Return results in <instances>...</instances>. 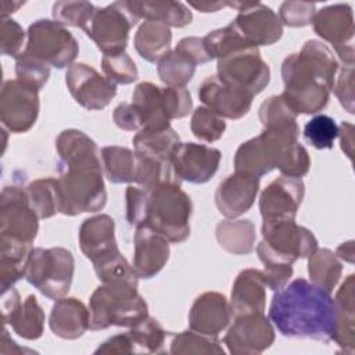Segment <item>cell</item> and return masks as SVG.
Segmentation results:
<instances>
[{"label":"cell","instance_id":"6da1fadb","mask_svg":"<svg viewBox=\"0 0 355 355\" xmlns=\"http://www.w3.org/2000/svg\"><path fill=\"white\" fill-rule=\"evenodd\" d=\"M269 320L284 337L327 343L336 331L334 300L329 291L298 277L275 291Z\"/></svg>","mask_w":355,"mask_h":355},{"label":"cell","instance_id":"7a4b0ae2","mask_svg":"<svg viewBox=\"0 0 355 355\" xmlns=\"http://www.w3.org/2000/svg\"><path fill=\"white\" fill-rule=\"evenodd\" d=\"M337 72L333 51L319 40H308L300 53L287 55L282 62V96L297 115L316 114L327 105Z\"/></svg>","mask_w":355,"mask_h":355},{"label":"cell","instance_id":"3957f363","mask_svg":"<svg viewBox=\"0 0 355 355\" xmlns=\"http://www.w3.org/2000/svg\"><path fill=\"white\" fill-rule=\"evenodd\" d=\"M193 204L180 183L168 182L146 189L143 222L169 243H182L190 236Z\"/></svg>","mask_w":355,"mask_h":355},{"label":"cell","instance_id":"277c9868","mask_svg":"<svg viewBox=\"0 0 355 355\" xmlns=\"http://www.w3.org/2000/svg\"><path fill=\"white\" fill-rule=\"evenodd\" d=\"M89 329L94 331L110 326L132 327L148 316V308L137 287L103 283L89 300Z\"/></svg>","mask_w":355,"mask_h":355},{"label":"cell","instance_id":"5b68a950","mask_svg":"<svg viewBox=\"0 0 355 355\" xmlns=\"http://www.w3.org/2000/svg\"><path fill=\"white\" fill-rule=\"evenodd\" d=\"M61 214L79 215L101 211L107 202L103 166H58Z\"/></svg>","mask_w":355,"mask_h":355},{"label":"cell","instance_id":"8992f818","mask_svg":"<svg viewBox=\"0 0 355 355\" xmlns=\"http://www.w3.org/2000/svg\"><path fill=\"white\" fill-rule=\"evenodd\" d=\"M261 233L262 241L257 245V254L263 265H293L301 258H308L318 248L313 233L295 220L263 222Z\"/></svg>","mask_w":355,"mask_h":355},{"label":"cell","instance_id":"52a82bcc","mask_svg":"<svg viewBox=\"0 0 355 355\" xmlns=\"http://www.w3.org/2000/svg\"><path fill=\"white\" fill-rule=\"evenodd\" d=\"M75 272L73 255L64 247L33 248L25 270V279L50 300L65 297Z\"/></svg>","mask_w":355,"mask_h":355},{"label":"cell","instance_id":"ba28073f","mask_svg":"<svg viewBox=\"0 0 355 355\" xmlns=\"http://www.w3.org/2000/svg\"><path fill=\"white\" fill-rule=\"evenodd\" d=\"M79 53L75 36L54 19H37L29 25L22 54L32 57L50 68L71 67Z\"/></svg>","mask_w":355,"mask_h":355},{"label":"cell","instance_id":"9c48e42d","mask_svg":"<svg viewBox=\"0 0 355 355\" xmlns=\"http://www.w3.org/2000/svg\"><path fill=\"white\" fill-rule=\"evenodd\" d=\"M300 128L269 130L263 129L257 137L244 141L234 154V172L263 176L277 168L284 148L298 141Z\"/></svg>","mask_w":355,"mask_h":355},{"label":"cell","instance_id":"30bf717a","mask_svg":"<svg viewBox=\"0 0 355 355\" xmlns=\"http://www.w3.org/2000/svg\"><path fill=\"white\" fill-rule=\"evenodd\" d=\"M130 1H115L105 7H96L85 33L104 54L123 53L130 29L139 22Z\"/></svg>","mask_w":355,"mask_h":355},{"label":"cell","instance_id":"8fae6325","mask_svg":"<svg viewBox=\"0 0 355 355\" xmlns=\"http://www.w3.org/2000/svg\"><path fill=\"white\" fill-rule=\"evenodd\" d=\"M218 78L226 85L255 96L270 80L269 65L262 60L258 47L239 49L218 60Z\"/></svg>","mask_w":355,"mask_h":355},{"label":"cell","instance_id":"7c38bea8","mask_svg":"<svg viewBox=\"0 0 355 355\" xmlns=\"http://www.w3.org/2000/svg\"><path fill=\"white\" fill-rule=\"evenodd\" d=\"M227 7L239 11L230 25L251 47L270 46L283 35V24L277 14L262 3L227 1Z\"/></svg>","mask_w":355,"mask_h":355},{"label":"cell","instance_id":"4fadbf2b","mask_svg":"<svg viewBox=\"0 0 355 355\" xmlns=\"http://www.w3.org/2000/svg\"><path fill=\"white\" fill-rule=\"evenodd\" d=\"M39 216L31 207L26 190L4 187L0 197V237L33 244L39 230Z\"/></svg>","mask_w":355,"mask_h":355},{"label":"cell","instance_id":"5bb4252c","mask_svg":"<svg viewBox=\"0 0 355 355\" xmlns=\"http://www.w3.org/2000/svg\"><path fill=\"white\" fill-rule=\"evenodd\" d=\"M40 110L39 90L18 80H6L0 96V119L11 133H25L36 122Z\"/></svg>","mask_w":355,"mask_h":355},{"label":"cell","instance_id":"9a60e30c","mask_svg":"<svg viewBox=\"0 0 355 355\" xmlns=\"http://www.w3.org/2000/svg\"><path fill=\"white\" fill-rule=\"evenodd\" d=\"M65 83L75 101L89 111L105 108L116 94V85L85 62L68 67Z\"/></svg>","mask_w":355,"mask_h":355},{"label":"cell","instance_id":"2e32d148","mask_svg":"<svg viewBox=\"0 0 355 355\" xmlns=\"http://www.w3.org/2000/svg\"><path fill=\"white\" fill-rule=\"evenodd\" d=\"M275 341V329L263 313L236 316L223 337V344L233 355H258Z\"/></svg>","mask_w":355,"mask_h":355},{"label":"cell","instance_id":"e0dca14e","mask_svg":"<svg viewBox=\"0 0 355 355\" xmlns=\"http://www.w3.org/2000/svg\"><path fill=\"white\" fill-rule=\"evenodd\" d=\"M305 194L301 179L279 176L272 180L259 196V211L262 220L280 222L295 220L298 208Z\"/></svg>","mask_w":355,"mask_h":355},{"label":"cell","instance_id":"ac0fdd59","mask_svg":"<svg viewBox=\"0 0 355 355\" xmlns=\"http://www.w3.org/2000/svg\"><path fill=\"white\" fill-rule=\"evenodd\" d=\"M220 151L198 143H179L171 155L175 175L184 182L207 183L218 171Z\"/></svg>","mask_w":355,"mask_h":355},{"label":"cell","instance_id":"d6986e66","mask_svg":"<svg viewBox=\"0 0 355 355\" xmlns=\"http://www.w3.org/2000/svg\"><path fill=\"white\" fill-rule=\"evenodd\" d=\"M3 320L25 340H37L44 331V312L36 297L29 294L21 301L19 293L10 287L3 291Z\"/></svg>","mask_w":355,"mask_h":355},{"label":"cell","instance_id":"ffe728a7","mask_svg":"<svg viewBox=\"0 0 355 355\" xmlns=\"http://www.w3.org/2000/svg\"><path fill=\"white\" fill-rule=\"evenodd\" d=\"M201 103L223 119H240L248 114L254 96L239 87L226 85L216 75L208 76L198 86Z\"/></svg>","mask_w":355,"mask_h":355},{"label":"cell","instance_id":"44dd1931","mask_svg":"<svg viewBox=\"0 0 355 355\" xmlns=\"http://www.w3.org/2000/svg\"><path fill=\"white\" fill-rule=\"evenodd\" d=\"M258 191V176L234 172L219 183L215 191L216 208L229 219L239 218L252 207Z\"/></svg>","mask_w":355,"mask_h":355},{"label":"cell","instance_id":"7402d4cb","mask_svg":"<svg viewBox=\"0 0 355 355\" xmlns=\"http://www.w3.org/2000/svg\"><path fill=\"white\" fill-rule=\"evenodd\" d=\"M79 245L93 266L119 255L114 219L105 214L85 219L79 227Z\"/></svg>","mask_w":355,"mask_h":355},{"label":"cell","instance_id":"603a6c76","mask_svg":"<svg viewBox=\"0 0 355 355\" xmlns=\"http://www.w3.org/2000/svg\"><path fill=\"white\" fill-rule=\"evenodd\" d=\"M169 259V241L147 225L136 226L132 268L139 279L158 275Z\"/></svg>","mask_w":355,"mask_h":355},{"label":"cell","instance_id":"cb8c5ba5","mask_svg":"<svg viewBox=\"0 0 355 355\" xmlns=\"http://www.w3.org/2000/svg\"><path fill=\"white\" fill-rule=\"evenodd\" d=\"M232 318L227 298L218 291H207L194 300L189 311V326L193 331L218 337L229 326Z\"/></svg>","mask_w":355,"mask_h":355},{"label":"cell","instance_id":"d4e9b609","mask_svg":"<svg viewBox=\"0 0 355 355\" xmlns=\"http://www.w3.org/2000/svg\"><path fill=\"white\" fill-rule=\"evenodd\" d=\"M313 31L323 40L333 44L336 53L352 46L354 14L348 4H331L316 11L312 19Z\"/></svg>","mask_w":355,"mask_h":355},{"label":"cell","instance_id":"484cf974","mask_svg":"<svg viewBox=\"0 0 355 355\" xmlns=\"http://www.w3.org/2000/svg\"><path fill=\"white\" fill-rule=\"evenodd\" d=\"M229 304L233 318L263 313L266 306V284L262 272L252 268L241 270L233 283Z\"/></svg>","mask_w":355,"mask_h":355},{"label":"cell","instance_id":"4316f807","mask_svg":"<svg viewBox=\"0 0 355 355\" xmlns=\"http://www.w3.org/2000/svg\"><path fill=\"white\" fill-rule=\"evenodd\" d=\"M89 308L75 297H62L51 308L49 324L64 340H76L89 329Z\"/></svg>","mask_w":355,"mask_h":355},{"label":"cell","instance_id":"83f0119b","mask_svg":"<svg viewBox=\"0 0 355 355\" xmlns=\"http://www.w3.org/2000/svg\"><path fill=\"white\" fill-rule=\"evenodd\" d=\"M58 166H103L97 144L82 130L67 129L55 139Z\"/></svg>","mask_w":355,"mask_h":355},{"label":"cell","instance_id":"f1b7e54d","mask_svg":"<svg viewBox=\"0 0 355 355\" xmlns=\"http://www.w3.org/2000/svg\"><path fill=\"white\" fill-rule=\"evenodd\" d=\"M355 276L348 275L340 286L336 298V331L333 340L344 352L355 351Z\"/></svg>","mask_w":355,"mask_h":355},{"label":"cell","instance_id":"f546056e","mask_svg":"<svg viewBox=\"0 0 355 355\" xmlns=\"http://www.w3.org/2000/svg\"><path fill=\"white\" fill-rule=\"evenodd\" d=\"M215 236L219 245L234 255L250 254L255 248V225L248 219H226L218 223Z\"/></svg>","mask_w":355,"mask_h":355},{"label":"cell","instance_id":"4dcf8cb0","mask_svg":"<svg viewBox=\"0 0 355 355\" xmlns=\"http://www.w3.org/2000/svg\"><path fill=\"white\" fill-rule=\"evenodd\" d=\"M130 4L139 18H144L146 21L162 22L169 28H183L189 25L193 19L191 11L180 1L144 0L130 1Z\"/></svg>","mask_w":355,"mask_h":355},{"label":"cell","instance_id":"1f68e13d","mask_svg":"<svg viewBox=\"0 0 355 355\" xmlns=\"http://www.w3.org/2000/svg\"><path fill=\"white\" fill-rule=\"evenodd\" d=\"M171 42V28L157 21H144L137 28L133 39L136 51L148 62H158V60L169 51Z\"/></svg>","mask_w":355,"mask_h":355},{"label":"cell","instance_id":"d6a6232c","mask_svg":"<svg viewBox=\"0 0 355 355\" xmlns=\"http://www.w3.org/2000/svg\"><path fill=\"white\" fill-rule=\"evenodd\" d=\"M132 104L143 119V129H165L169 128L161 103V87L151 82L139 83L132 94Z\"/></svg>","mask_w":355,"mask_h":355},{"label":"cell","instance_id":"836d02e7","mask_svg":"<svg viewBox=\"0 0 355 355\" xmlns=\"http://www.w3.org/2000/svg\"><path fill=\"white\" fill-rule=\"evenodd\" d=\"M135 153L169 159L180 143L179 135L169 126L165 129H140L132 139Z\"/></svg>","mask_w":355,"mask_h":355},{"label":"cell","instance_id":"e575fe53","mask_svg":"<svg viewBox=\"0 0 355 355\" xmlns=\"http://www.w3.org/2000/svg\"><path fill=\"white\" fill-rule=\"evenodd\" d=\"M343 273V263L329 248H316L308 257V275L318 287L331 293Z\"/></svg>","mask_w":355,"mask_h":355},{"label":"cell","instance_id":"d590c367","mask_svg":"<svg viewBox=\"0 0 355 355\" xmlns=\"http://www.w3.org/2000/svg\"><path fill=\"white\" fill-rule=\"evenodd\" d=\"M101 164L107 179L111 183L135 182L136 154L121 146H107L101 151Z\"/></svg>","mask_w":355,"mask_h":355},{"label":"cell","instance_id":"8d00e7d4","mask_svg":"<svg viewBox=\"0 0 355 355\" xmlns=\"http://www.w3.org/2000/svg\"><path fill=\"white\" fill-rule=\"evenodd\" d=\"M31 207L39 219H47L61 211L58 182L54 178H42L31 182L26 187Z\"/></svg>","mask_w":355,"mask_h":355},{"label":"cell","instance_id":"74e56055","mask_svg":"<svg viewBox=\"0 0 355 355\" xmlns=\"http://www.w3.org/2000/svg\"><path fill=\"white\" fill-rule=\"evenodd\" d=\"M135 182L140 187L150 189L161 183H168V182L180 183L182 180L175 175L169 159L158 158L154 155L136 154Z\"/></svg>","mask_w":355,"mask_h":355},{"label":"cell","instance_id":"f35d334b","mask_svg":"<svg viewBox=\"0 0 355 355\" xmlns=\"http://www.w3.org/2000/svg\"><path fill=\"white\" fill-rule=\"evenodd\" d=\"M133 354H158L162 351L166 331L162 329L159 322L151 316H147L137 324L132 326L129 331H126Z\"/></svg>","mask_w":355,"mask_h":355},{"label":"cell","instance_id":"ab89813d","mask_svg":"<svg viewBox=\"0 0 355 355\" xmlns=\"http://www.w3.org/2000/svg\"><path fill=\"white\" fill-rule=\"evenodd\" d=\"M157 72L166 86H186L196 72V65L173 49L158 60Z\"/></svg>","mask_w":355,"mask_h":355},{"label":"cell","instance_id":"60d3db41","mask_svg":"<svg viewBox=\"0 0 355 355\" xmlns=\"http://www.w3.org/2000/svg\"><path fill=\"white\" fill-rule=\"evenodd\" d=\"M259 121L263 129L282 130L298 128L297 114L286 103L282 94L270 96L259 107Z\"/></svg>","mask_w":355,"mask_h":355},{"label":"cell","instance_id":"b9f144b4","mask_svg":"<svg viewBox=\"0 0 355 355\" xmlns=\"http://www.w3.org/2000/svg\"><path fill=\"white\" fill-rule=\"evenodd\" d=\"M171 354H225L216 337L205 336L193 330L175 334L171 341Z\"/></svg>","mask_w":355,"mask_h":355},{"label":"cell","instance_id":"7bdbcfd3","mask_svg":"<svg viewBox=\"0 0 355 355\" xmlns=\"http://www.w3.org/2000/svg\"><path fill=\"white\" fill-rule=\"evenodd\" d=\"M204 46L209 57L222 58L239 49L251 47L245 43V40L239 35V32L229 24L225 28L215 29L202 37Z\"/></svg>","mask_w":355,"mask_h":355},{"label":"cell","instance_id":"ee69618b","mask_svg":"<svg viewBox=\"0 0 355 355\" xmlns=\"http://www.w3.org/2000/svg\"><path fill=\"white\" fill-rule=\"evenodd\" d=\"M190 129L198 140L212 143L223 136L226 122L216 112L202 105L194 110L190 121Z\"/></svg>","mask_w":355,"mask_h":355},{"label":"cell","instance_id":"f6af8a7d","mask_svg":"<svg viewBox=\"0 0 355 355\" xmlns=\"http://www.w3.org/2000/svg\"><path fill=\"white\" fill-rule=\"evenodd\" d=\"M96 7L89 1H55L51 8L54 21L64 26L80 28L83 32L87 28Z\"/></svg>","mask_w":355,"mask_h":355},{"label":"cell","instance_id":"bcb514c9","mask_svg":"<svg viewBox=\"0 0 355 355\" xmlns=\"http://www.w3.org/2000/svg\"><path fill=\"white\" fill-rule=\"evenodd\" d=\"M338 136V125L324 114L313 116L304 126V139L315 148H333L334 140Z\"/></svg>","mask_w":355,"mask_h":355},{"label":"cell","instance_id":"7dc6e473","mask_svg":"<svg viewBox=\"0 0 355 355\" xmlns=\"http://www.w3.org/2000/svg\"><path fill=\"white\" fill-rule=\"evenodd\" d=\"M101 68L105 78L115 85H129L139 76L136 64L126 51L119 54H104Z\"/></svg>","mask_w":355,"mask_h":355},{"label":"cell","instance_id":"c3c4849f","mask_svg":"<svg viewBox=\"0 0 355 355\" xmlns=\"http://www.w3.org/2000/svg\"><path fill=\"white\" fill-rule=\"evenodd\" d=\"M311 166V158L308 151L302 144L298 141H294L288 144L277 164V169L282 172L283 176L301 179L305 176Z\"/></svg>","mask_w":355,"mask_h":355},{"label":"cell","instance_id":"681fc988","mask_svg":"<svg viewBox=\"0 0 355 355\" xmlns=\"http://www.w3.org/2000/svg\"><path fill=\"white\" fill-rule=\"evenodd\" d=\"M161 103L164 112L169 121L189 115L193 108L191 94L186 89V86L161 87Z\"/></svg>","mask_w":355,"mask_h":355},{"label":"cell","instance_id":"f907efd6","mask_svg":"<svg viewBox=\"0 0 355 355\" xmlns=\"http://www.w3.org/2000/svg\"><path fill=\"white\" fill-rule=\"evenodd\" d=\"M50 67L21 53L18 58H15V73L17 79L40 90L49 80Z\"/></svg>","mask_w":355,"mask_h":355},{"label":"cell","instance_id":"816d5d0a","mask_svg":"<svg viewBox=\"0 0 355 355\" xmlns=\"http://www.w3.org/2000/svg\"><path fill=\"white\" fill-rule=\"evenodd\" d=\"M26 33L24 32L22 26L11 19L4 18L0 24V47L3 55H10L18 58L24 51Z\"/></svg>","mask_w":355,"mask_h":355},{"label":"cell","instance_id":"f5cc1de1","mask_svg":"<svg viewBox=\"0 0 355 355\" xmlns=\"http://www.w3.org/2000/svg\"><path fill=\"white\" fill-rule=\"evenodd\" d=\"M315 14L316 6L306 1H284L279 8V18L282 24L293 28L312 24Z\"/></svg>","mask_w":355,"mask_h":355},{"label":"cell","instance_id":"db71d44e","mask_svg":"<svg viewBox=\"0 0 355 355\" xmlns=\"http://www.w3.org/2000/svg\"><path fill=\"white\" fill-rule=\"evenodd\" d=\"M341 105L354 114V65H344L336 76L333 89Z\"/></svg>","mask_w":355,"mask_h":355},{"label":"cell","instance_id":"11a10c76","mask_svg":"<svg viewBox=\"0 0 355 355\" xmlns=\"http://www.w3.org/2000/svg\"><path fill=\"white\" fill-rule=\"evenodd\" d=\"M175 50L179 54L184 55L187 60H190L194 65L212 61V58L209 57V54L205 50L202 37H196V36L183 37L178 42Z\"/></svg>","mask_w":355,"mask_h":355},{"label":"cell","instance_id":"9f6ffc18","mask_svg":"<svg viewBox=\"0 0 355 355\" xmlns=\"http://www.w3.org/2000/svg\"><path fill=\"white\" fill-rule=\"evenodd\" d=\"M112 121L123 130L135 132L143 129V119L132 103H121L112 112Z\"/></svg>","mask_w":355,"mask_h":355},{"label":"cell","instance_id":"6f0895ef","mask_svg":"<svg viewBox=\"0 0 355 355\" xmlns=\"http://www.w3.org/2000/svg\"><path fill=\"white\" fill-rule=\"evenodd\" d=\"M262 276L263 282L268 288L272 291L280 290L287 284L290 277L293 276V265L288 263H272V265H265Z\"/></svg>","mask_w":355,"mask_h":355},{"label":"cell","instance_id":"680465c9","mask_svg":"<svg viewBox=\"0 0 355 355\" xmlns=\"http://www.w3.org/2000/svg\"><path fill=\"white\" fill-rule=\"evenodd\" d=\"M94 354H133L132 343L128 333L110 337L96 348Z\"/></svg>","mask_w":355,"mask_h":355},{"label":"cell","instance_id":"91938a15","mask_svg":"<svg viewBox=\"0 0 355 355\" xmlns=\"http://www.w3.org/2000/svg\"><path fill=\"white\" fill-rule=\"evenodd\" d=\"M341 143V150L351 159L354 151V125L349 122H341L338 126V136Z\"/></svg>","mask_w":355,"mask_h":355},{"label":"cell","instance_id":"94428289","mask_svg":"<svg viewBox=\"0 0 355 355\" xmlns=\"http://www.w3.org/2000/svg\"><path fill=\"white\" fill-rule=\"evenodd\" d=\"M336 257L340 261L348 262V263H354V241H345L343 244H340L336 250Z\"/></svg>","mask_w":355,"mask_h":355},{"label":"cell","instance_id":"6125c7cd","mask_svg":"<svg viewBox=\"0 0 355 355\" xmlns=\"http://www.w3.org/2000/svg\"><path fill=\"white\" fill-rule=\"evenodd\" d=\"M189 6L193 8L201 11V12H215L223 7H226V3L222 1H189Z\"/></svg>","mask_w":355,"mask_h":355},{"label":"cell","instance_id":"be15d7a7","mask_svg":"<svg viewBox=\"0 0 355 355\" xmlns=\"http://www.w3.org/2000/svg\"><path fill=\"white\" fill-rule=\"evenodd\" d=\"M21 6H24V1H1V17L3 19L8 15L15 12Z\"/></svg>","mask_w":355,"mask_h":355}]
</instances>
